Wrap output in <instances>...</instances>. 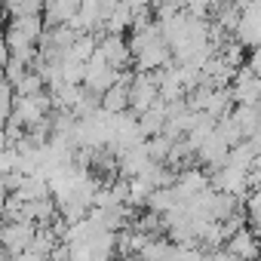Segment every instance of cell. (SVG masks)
<instances>
[{
	"instance_id": "obj_1",
	"label": "cell",
	"mask_w": 261,
	"mask_h": 261,
	"mask_svg": "<svg viewBox=\"0 0 261 261\" xmlns=\"http://www.w3.org/2000/svg\"><path fill=\"white\" fill-rule=\"evenodd\" d=\"M123 80V71H117L101 53H95L89 62H86V80H83V86L86 89H92V92H108L111 86H117Z\"/></svg>"
},
{
	"instance_id": "obj_2",
	"label": "cell",
	"mask_w": 261,
	"mask_h": 261,
	"mask_svg": "<svg viewBox=\"0 0 261 261\" xmlns=\"http://www.w3.org/2000/svg\"><path fill=\"white\" fill-rule=\"evenodd\" d=\"M129 89H133V111L136 114H145L160 101V80L151 71H136Z\"/></svg>"
},
{
	"instance_id": "obj_3",
	"label": "cell",
	"mask_w": 261,
	"mask_h": 261,
	"mask_svg": "<svg viewBox=\"0 0 261 261\" xmlns=\"http://www.w3.org/2000/svg\"><path fill=\"white\" fill-rule=\"evenodd\" d=\"M34 237H37V224H31V221H4V230H0L4 249L13 252V255L28 252Z\"/></svg>"
},
{
	"instance_id": "obj_4",
	"label": "cell",
	"mask_w": 261,
	"mask_h": 261,
	"mask_svg": "<svg viewBox=\"0 0 261 261\" xmlns=\"http://www.w3.org/2000/svg\"><path fill=\"white\" fill-rule=\"evenodd\" d=\"M233 37L243 49H261V4H252L243 10V19H240Z\"/></svg>"
},
{
	"instance_id": "obj_5",
	"label": "cell",
	"mask_w": 261,
	"mask_h": 261,
	"mask_svg": "<svg viewBox=\"0 0 261 261\" xmlns=\"http://www.w3.org/2000/svg\"><path fill=\"white\" fill-rule=\"evenodd\" d=\"M230 92H233V105H261V77L246 65L237 71Z\"/></svg>"
},
{
	"instance_id": "obj_6",
	"label": "cell",
	"mask_w": 261,
	"mask_h": 261,
	"mask_svg": "<svg viewBox=\"0 0 261 261\" xmlns=\"http://www.w3.org/2000/svg\"><path fill=\"white\" fill-rule=\"evenodd\" d=\"M117 160H120V178H142V175L154 166V160H151V154H148V142L129 148V151H123Z\"/></svg>"
},
{
	"instance_id": "obj_7",
	"label": "cell",
	"mask_w": 261,
	"mask_h": 261,
	"mask_svg": "<svg viewBox=\"0 0 261 261\" xmlns=\"http://www.w3.org/2000/svg\"><path fill=\"white\" fill-rule=\"evenodd\" d=\"M133 77L136 74H126L123 71V80L101 95V111H108V114H126L129 108H133V89H129V86H133Z\"/></svg>"
},
{
	"instance_id": "obj_8",
	"label": "cell",
	"mask_w": 261,
	"mask_h": 261,
	"mask_svg": "<svg viewBox=\"0 0 261 261\" xmlns=\"http://www.w3.org/2000/svg\"><path fill=\"white\" fill-rule=\"evenodd\" d=\"M83 10V0H46V10H43V19H46V28H65L71 25Z\"/></svg>"
},
{
	"instance_id": "obj_9",
	"label": "cell",
	"mask_w": 261,
	"mask_h": 261,
	"mask_svg": "<svg viewBox=\"0 0 261 261\" xmlns=\"http://www.w3.org/2000/svg\"><path fill=\"white\" fill-rule=\"evenodd\" d=\"M227 157H230V145H227L218 133H212V136L200 145V151H197V160L206 163L212 172L224 169V166H227Z\"/></svg>"
},
{
	"instance_id": "obj_10",
	"label": "cell",
	"mask_w": 261,
	"mask_h": 261,
	"mask_svg": "<svg viewBox=\"0 0 261 261\" xmlns=\"http://www.w3.org/2000/svg\"><path fill=\"white\" fill-rule=\"evenodd\" d=\"M227 252L237 258V261H258L261 258V240L252 227H243L240 233H233L227 240Z\"/></svg>"
},
{
	"instance_id": "obj_11",
	"label": "cell",
	"mask_w": 261,
	"mask_h": 261,
	"mask_svg": "<svg viewBox=\"0 0 261 261\" xmlns=\"http://www.w3.org/2000/svg\"><path fill=\"white\" fill-rule=\"evenodd\" d=\"M98 53H101L117 71H123L129 62H133V46H129V40H126L123 34H105L101 43H98Z\"/></svg>"
},
{
	"instance_id": "obj_12",
	"label": "cell",
	"mask_w": 261,
	"mask_h": 261,
	"mask_svg": "<svg viewBox=\"0 0 261 261\" xmlns=\"http://www.w3.org/2000/svg\"><path fill=\"white\" fill-rule=\"evenodd\" d=\"M175 188H178L181 200H194L197 194H203V191H209V188H212V175H206L203 169L188 166V169H181V172H178Z\"/></svg>"
},
{
	"instance_id": "obj_13",
	"label": "cell",
	"mask_w": 261,
	"mask_h": 261,
	"mask_svg": "<svg viewBox=\"0 0 261 261\" xmlns=\"http://www.w3.org/2000/svg\"><path fill=\"white\" fill-rule=\"evenodd\" d=\"M139 123H142V133H145V139L163 136V133H166V123H169V108H166V101H157L151 111L139 114Z\"/></svg>"
},
{
	"instance_id": "obj_14",
	"label": "cell",
	"mask_w": 261,
	"mask_h": 261,
	"mask_svg": "<svg viewBox=\"0 0 261 261\" xmlns=\"http://www.w3.org/2000/svg\"><path fill=\"white\" fill-rule=\"evenodd\" d=\"M10 31H16V34L25 37L28 43H37V40H43V34H46V19H43V16H19V19L10 22Z\"/></svg>"
},
{
	"instance_id": "obj_15",
	"label": "cell",
	"mask_w": 261,
	"mask_h": 261,
	"mask_svg": "<svg viewBox=\"0 0 261 261\" xmlns=\"http://www.w3.org/2000/svg\"><path fill=\"white\" fill-rule=\"evenodd\" d=\"M230 114H233V120H237V126L243 129L246 139H255V136L261 133V108H258V105H237Z\"/></svg>"
},
{
	"instance_id": "obj_16",
	"label": "cell",
	"mask_w": 261,
	"mask_h": 261,
	"mask_svg": "<svg viewBox=\"0 0 261 261\" xmlns=\"http://www.w3.org/2000/svg\"><path fill=\"white\" fill-rule=\"evenodd\" d=\"M178 203H181V194H178L175 185H172V188H157V191L151 194V200H148V212L166 215V212H172Z\"/></svg>"
},
{
	"instance_id": "obj_17",
	"label": "cell",
	"mask_w": 261,
	"mask_h": 261,
	"mask_svg": "<svg viewBox=\"0 0 261 261\" xmlns=\"http://www.w3.org/2000/svg\"><path fill=\"white\" fill-rule=\"evenodd\" d=\"M133 25H136V10L129 7L126 0L105 19V31H108V34H123V31H129Z\"/></svg>"
},
{
	"instance_id": "obj_18",
	"label": "cell",
	"mask_w": 261,
	"mask_h": 261,
	"mask_svg": "<svg viewBox=\"0 0 261 261\" xmlns=\"http://www.w3.org/2000/svg\"><path fill=\"white\" fill-rule=\"evenodd\" d=\"M237 209H240V197H233V194H221V191L212 194L209 212H212L215 221H227L230 215H237Z\"/></svg>"
},
{
	"instance_id": "obj_19",
	"label": "cell",
	"mask_w": 261,
	"mask_h": 261,
	"mask_svg": "<svg viewBox=\"0 0 261 261\" xmlns=\"http://www.w3.org/2000/svg\"><path fill=\"white\" fill-rule=\"evenodd\" d=\"M172 249H175L172 240H166V237H151L148 246L139 252V261H169Z\"/></svg>"
},
{
	"instance_id": "obj_20",
	"label": "cell",
	"mask_w": 261,
	"mask_h": 261,
	"mask_svg": "<svg viewBox=\"0 0 261 261\" xmlns=\"http://www.w3.org/2000/svg\"><path fill=\"white\" fill-rule=\"evenodd\" d=\"M62 80L65 83H74V86H83V80H86V62H80V59H74L68 53L62 59Z\"/></svg>"
},
{
	"instance_id": "obj_21",
	"label": "cell",
	"mask_w": 261,
	"mask_h": 261,
	"mask_svg": "<svg viewBox=\"0 0 261 261\" xmlns=\"http://www.w3.org/2000/svg\"><path fill=\"white\" fill-rule=\"evenodd\" d=\"M172 148H175V139H169V136H154V139H148V154H151L154 163H169Z\"/></svg>"
},
{
	"instance_id": "obj_22",
	"label": "cell",
	"mask_w": 261,
	"mask_h": 261,
	"mask_svg": "<svg viewBox=\"0 0 261 261\" xmlns=\"http://www.w3.org/2000/svg\"><path fill=\"white\" fill-rule=\"evenodd\" d=\"M126 181H129V203H126V206H148L154 188H151L145 178H126Z\"/></svg>"
},
{
	"instance_id": "obj_23",
	"label": "cell",
	"mask_w": 261,
	"mask_h": 261,
	"mask_svg": "<svg viewBox=\"0 0 261 261\" xmlns=\"http://www.w3.org/2000/svg\"><path fill=\"white\" fill-rule=\"evenodd\" d=\"M74 59H80V62H89L95 53H98V40L92 37V34H80L77 40H74V46L68 49Z\"/></svg>"
},
{
	"instance_id": "obj_24",
	"label": "cell",
	"mask_w": 261,
	"mask_h": 261,
	"mask_svg": "<svg viewBox=\"0 0 261 261\" xmlns=\"http://www.w3.org/2000/svg\"><path fill=\"white\" fill-rule=\"evenodd\" d=\"M46 89V83H43V77L37 74V71H28L19 83H16V92L19 95H40Z\"/></svg>"
},
{
	"instance_id": "obj_25",
	"label": "cell",
	"mask_w": 261,
	"mask_h": 261,
	"mask_svg": "<svg viewBox=\"0 0 261 261\" xmlns=\"http://www.w3.org/2000/svg\"><path fill=\"white\" fill-rule=\"evenodd\" d=\"M175 4H178L188 16H197V19H206V16H209V7H215L212 0H175Z\"/></svg>"
},
{
	"instance_id": "obj_26",
	"label": "cell",
	"mask_w": 261,
	"mask_h": 261,
	"mask_svg": "<svg viewBox=\"0 0 261 261\" xmlns=\"http://www.w3.org/2000/svg\"><path fill=\"white\" fill-rule=\"evenodd\" d=\"M25 74H28V65L10 56V59H7V83H13V86H16V83H19Z\"/></svg>"
},
{
	"instance_id": "obj_27",
	"label": "cell",
	"mask_w": 261,
	"mask_h": 261,
	"mask_svg": "<svg viewBox=\"0 0 261 261\" xmlns=\"http://www.w3.org/2000/svg\"><path fill=\"white\" fill-rule=\"evenodd\" d=\"M249 68L261 77V49H252V56H249Z\"/></svg>"
},
{
	"instance_id": "obj_28",
	"label": "cell",
	"mask_w": 261,
	"mask_h": 261,
	"mask_svg": "<svg viewBox=\"0 0 261 261\" xmlns=\"http://www.w3.org/2000/svg\"><path fill=\"white\" fill-rule=\"evenodd\" d=\"M16 261H46V258H40L37 252H31V249H28V252H22V255H16Z\"/></svg>"
},
{
	"instance_id": "obj_29",
	"label": "cell",
	"mask_w": 261,
	"mask_h": 261,
	"mask_svg": "<svg viewBox=\"0 0 261 261\" xmlns=\"http://www.w3.org/2000/svg\"><path fill=\"white\" fill-rule=\"evenodd\" d=\"M114 261H133V258H126V255H120V258H114Z\"/></svg>"
}]
</instances>
